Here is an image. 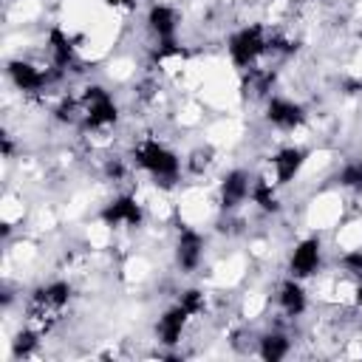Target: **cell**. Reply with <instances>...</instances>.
<instances>
[{
	"label": "cell",
	"instance_id": "6da1fadb",
	"mask_svg": "<svg viewBox=\"0 0 362 362\" xmlns=\"http://www.w3.org/2000/svg\"><path fill=\"white\" fill-rule=\"evenodd\" d=\"M133 158L144 173H150L156 178V184L170 187L181 175V158L167 144H161L158 139H141L133 147Z\"/></svg>",
	"mask_w": 362,
	"mask_h": 362
},
{
	"label": "cell",
	"instance_id": "7a4b0ae2",
	"mask_svg": "<svg viewBox=\"0 0 362 362\" xmlns=\"http://www.w3.org/2000/svg\"><path fill=\"white\" fill-rule=\"evenodd\" d=\"M68 300H71V286L65 280H51V283L40 286L31 294V300H28V320L40 322V325H48V322H54L62 314Z\"/></svg>",
	"mask_w": 362,
	"mask_h": 362
},
{
	"label": "cell",
	"instance_id": "3957f363",
	"mask_svg": "<svg viewBox=\"0 0 362 362\" xmlns=\"http://www.w3.org/2000/svg\"><path fill=\"white\" fill-rule=\"evenodd\" d=\"M226 51H229L232 65L246 71V68H252L257 62V57H263L269 51V37H266L263 25H243L240 31H235L229 37Z\"/></svg>",
	"mask_w": 362,
	"mask_h": 362
},
{
	"label": "cell",
	"instance_id": "277c9868",
	"mask_svg": "<svg viewBox=\"0 0 362 362\" xmlns=\"http://www.w3.org/2000/svg\"><path fill=\"white\" fill-rule=\"evenodd\" d=\"M79 102H82V124L88 130L110 127L119 119V107H116L113 96L102 85H88Z\"/></svg>",
	"mask_w": 362,
	"mask_h": 362
},
{
	"label": "cell",
	"instance_id": "5b68a950",
	"mask_svg": "<svg viewBox=\"0 0 362 362\" xmlns=\"http://www.w3.org/2000/svg\"><path fill=\"white\" fill-rule=\"evenodd\" d=\"M266 119L277 130H294L305 122V107L286 96H269L266 102Z\"/></svg>",
	"mask_w": 362,
	"mask_h": 362
},
{
	"label": "cell",
	"instance_id": "8992f818",
	"mask_svg": "<svg viewBox=\"0 0 362 362\" xmlns=\"http://www.w3.org/2000/svg\"><path fill=\"white\" fill-rule=\"evenodd\" d=\"M107 226H141V221H144V209H141V204L133 198V195H119V198H113L105 209H102V215H99Z\"/></svg>",
	"mask_w": 362,
	"mask_h": 362
},
{
	"label": "cell",
	"instance_id": "52a82bcc",
	"mask_svg": "<svg viewBox=\"0 0 362 362\" xmlns=\"http://www.w3.org/2000/svg\"><path fill=\"white\" fill-rule=\"evenodd\" d=\"M320 260H322L320 238H303V240L294 246L291 257H288V272H291V277L305 280V277H311V274L320 269Z\"/></svg>",
	"mask_w": 362,
	"mask_h": 362
},
{
	"label": "cell",
	"instance_id": "ba28073f",
	"mask_svg": "<svg viewBox=\"0 0 362 362\" xmlns=\"http://www.w3.org/2000/svg\"><path fill=\"white\" fill-rule=\"evenodd\" d=\"M201 257H204L201 232H195L189 226H181L178 240H175V263H178V269L181 272H195L201 266Z\"/></svg>",
	"mask_w": 362,
	"mask_h": 362
},
{
	"label": "cell",
	"instance_id": "9c48e42d",
	"mask_svg": "<svg viewBox=\"0 0 362 362\" xmlns=\"http://www.w3.org/2000/svg\"><path fill=\"white\" fill-rule=\"evenodd\" d=\"M8 79L14 82L17 90L37 93V90H42L48 85L51 76H48V71H42V68H37V65H31L25 59H11L8 62Z\"/></svg>",
	"mask_w": 362,
	"mask_h": 362
},
{
	"label": "cell",
	"instance_id": "30bf717a",
	"mask_svg": "<svg viewBox=\"0 0 362 362\" xmlns=\"http://www.w3.org/2000/svg\"><path fill=\"white\" fill-rule=\"evenodd\" d=\"M252 192V178L246 170H229L221 181V206L223 209H238Z\"/></svg>",
	"mask_w": 362,
	"mask_h": 362
},
{
	"label": "cell",
	"instance_id": "8fae6325",
	"mask_svg": "<svg viewBox=\"0 0 362 362\" xmlns=\"http://www.w3.org/2000/svg\"><path fill=\"white\" fill-rule=\"evenodd\" d=\"M187 320H189V311H187L181 303H175L173 308H167V311L158 317V322H156V337H158V342H161V345H178V342H181V334H184V328H187Z\"/></svg>",
	"mask_w": 362,
	"mask_h": 362
},
{
	"label": "cell",
	"instance_id": "7c38bea8",
	"mask_svg": "<svg viewBox=\"0 0 362 362\" xmlns=\"http://www.w3.org/2000/svg\"><path fill=\"white\" fill-rule=\"evenodd\" d=\"M147 28L156 34L158 45H161V42H175V28H178V14H175V8L167 6V3L150 6V11H147Z\"/></svg>",
	"mask_w": 362,
	"mask_h": 362
},
{
	"label": "cell",
	"instance_id": "4fadbf2b",
	"mask_svg": "<svg viewBox=\"0 0 362 362\" xmlns=\"http://www.w3.org/2000/svg\"><path fill=\"white\" fill-rule=\"evenodd\" d=\"M303 164H305V150H303V147L288 144V147L277 150V153H274V158H272L274 184H288V181H294V178H297V173L303 170Z\"/></svg>",
	"mask_w": 362,
	"mask_h": 362
},
{
	"label": "cell",
	"instance_id": "5bb4252c",
	"mask_svg": "<svg viewBox=\"0 0 362 362\" xmlns=\"http://www.w3.org/2000/svg\"><path fill=\"white\" fill-rule=\"evenodd\" d=\"M277 303H280V311L286 317H300L308 305L305 300V288L300 283V277H288L280 283V291H277Z\"/></svg>",
	"mask_w": 362,
	"mask_h": 362
},
{
	"label": "cell",
	"instance_id": "9a60e30c",
	"mask_svg": "<svg viewBox=\"0 0 362 362\" xmlns=\"http://www.w3.org/2000/svg\"><path fill=\"white\" fill-rule=\"evenodd\" d=\"M48 54H51V62L57 71H65L76 62V48H74V40L62 31V28H51L48 31Z\"/></svg>",
	"mask_w": 362,
	"mask_h": 362
},
{
	"label": "cell",
	"instance_id": "2e32d148",
	"mask_svg": "<svg viewBox=\"0 0 362 362\" xmlns=\"http://www.w3.org/2000/svg\"><path fill=\"white\" fill-rule=\"evenodd\" d=\"M288 337L286 334H277V331H269L257 339V356L266 359V362H280L283 356H288Z\"/></svg>",
	"mask_w": 362,
	"mask_h": 362
},
{
	"label": "cell",
	"instance_id": "e0dca14e",
	"mask_svg": "<svg viewBox=\"0 0 362 362\" xmlns=\"http://www.w3.org/2000/svg\"><path fill=\"white\" fill-rule=\"evenodd\" d=\"M249 198H252L263 212H277V209H280L274 184L266 181V178H255V181H252V192H249Z\"/></svg>",
	"mask_w": 362,
	"mask_h": 362
},
{
	"label": "cell",
	"instance_id": "ac0fdd59",
	"mask_svg": "<svg viewBox=\"0 0 362 362\" xmlns=\"http://www.w3.org/2000/svg\"><path fill=\"white\" fill-rule=\"evenodd\" d=\"M37 345H40V334L34 328H20L14 334V339H11V354L20 359V356H28Z\"/></svg>",
	"mask_w": 362,
	"mask_h": 362
},
{
	"label": "cell",
	"instance_id": "d6986e66",
	"mask_svg": "<svg viewBox=\"0 0 362 362\" xmlns=\"http://www.w3.org/2000/svg\"><path fill=\"white\" fill-rule=\"evenodd\" d=\"M337 181H339L342 187H348V189L362 192V161H348V164L339 170Z\"/></svg>",
	"mask_w": 362,
	"mask_h": 362
},
{
	"label": "cell",
	"instance_id": "ffe728a7",
	"mask_svg": "<svg viewBox=\"0 0 362 362\" xmlns=\"http://www.w3.org/2000/svg\"><path fill=\"white\" fill-rule=\"evenodd\" d=\"M187 311H189V317H195V314H201L204 308H206V297H204V291L201 288H187L184 294H181V300H178Z\"/></svg>",
	"mask_w": 362,
	"mask_h": 362
},
{
	"label": "cell",
	"instance_id": "44dd1931",
	"mask_svg": "<svg viewBox=\"0 0 362 362\" xmlns=\"http://www.w3.org/2000/svg\"><path fill=\"white\" fill-rule=\"evenodd\" d=\"M342 269L354 277H362V249H348L342 255Z\"/></svg>",
	"mask_w": 362,
	"mask_h": 362
},
{
	"label": "cell",
	"instance_id": "7402d4cb",
	"mask_svg": "<svg viewBox=\"0 0 362 362\" xmlns=\"http://www.w3.org/2000/svg\"><path fill=\"white\" fill-rule=\"evenodd\" d=\"M107 175H110V178H122V175H124V167H122V161H119V158L107 161Z\"/></svg>",
	"mask_w": 362,
	"mask_h": 362
},
{
	"label": "cell",
	"instance_id": "603a6c76",
	"mask_svg": "<svg viewBox=\"0 0 362 362\" xmlns=\"http://www.w3.org/2000/svg\"><path fill=\"white\" fill-rule=\"evenodd\" d=\"M105 3L113 6V8H116V6H133V0H105Z\"/></svg>",
	"mask_w": 362,
	"mask_h": 362
},
{
	"label": "cell",
	"instance_id": "cb8c5ba5",
	"mask_svg": "<svg viewBox=\"0 0 362 362\" xmlns=\"http://www.w3.org/2000/svg\"><path fill=\"white\" fill-rule=\"evenodd\" d=\"M356 303L362 305V277H359V286H356Z\"/></svg>",
	"mask_w": 362,
	"mask_h": 362
}]
</instances>
